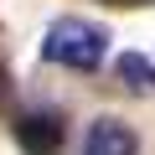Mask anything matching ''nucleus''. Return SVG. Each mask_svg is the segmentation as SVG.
I'll list each match as a JSON object with an SVG mask.
<instances>
[{
  "mask_svg": "<svg viewBox=\"0 0 155 155\" xmlns=\"http://www.w3.org/2000/svg\"><path fill=\"white\" fill-rule=\"evenodd\" d=\"M83 155H140V140H134V129L124 124V119H93V129H88V140H83Z\"/></svg>",
  "mask_w": 155,
  "mask_h": 155,
  "instance_id": "3",
  "label": "nucleus"
},
{
  "mask_svg": "<svg viewBox=\"0 0 155 155\" xmlns=\"http://www.w3.org/2000/svg\"><path fill=\"white\" fill-rule=\"evenodd\" d=\"M119 78L129 88H155V62L140 57V52H129V57H119Z\"/></svg>",
  "mask_w": 155,
  "mask_h": 155,
  "instance_id": "4",
  "label": "nucleus"
},
{
  "mask_svg": "<svg viewBox=\"0 0 155 155\" xmlns=\"http://www.w3.org/2000/svg\"><path fill=\"white\" fill-rule=\"evenodd\" d=\"M109 5H145V0H109Z\"/></svg>",
  "mask_w": 155,
  "mask_h": 155,
  "instance_id": "6",
  "label": "nucleus"
},
{
  "mask_svg": "<svg viewBox=\"0 0 155 155\" xmlns=\"http://www.w3.org/2000/svg\"><path fill=\"white\" fill-rule=\"evenodd\" d=\"M5 93H11V72L0 67V98H5Z\"/></svg>",
  "mask_w": 155,
  "mask_h": 155,
  "instance_id": "5",
  "label": "nucleus"
},
{
  "mask_svg": "<svg viewBox=\"0 0 155 155\" xmlns=\"http://www.w3.org/2000/svg\"><path fill=\"white\" fill-rule=\"evenodd\" d=\"M11 129H16V145H21L26 155H57V150H62V134H67L57 109H31V114H21Z\"/></svg>",
  "mask_w": 155,
  "mask_h": 155,
  "instance_id": "2",
  "label": "nucleus"
},
{
  "mask_svg": "<svg viewBox=\"0 0 155 155\" xmlns=\"http://www.w3.org/2000/svg\"><path fill=\"white\" fill-rule=\"evenodd\" d=\"M41 57L57 62V67H72V72H93L109 57V31L93 26V21H83V16H62V21L47 26Z\"/></svg>",
  "mask_w": 155,
  "mask_h": 155,
  "instance_id": "1",
  "label": "nucleus"
}]
</instances>
